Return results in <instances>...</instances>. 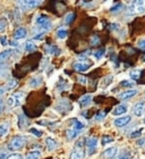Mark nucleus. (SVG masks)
I'll use <instances>...</instances> for the list:
<instances>
[{"instance_id": "nucleus-1", "label": "nucleus", "mask_w": 145, "mask_h": 159, "mask_svg": "<svg viewBox=\"0 0 145 159\" xmlns=\"http://www.w3.org/2000/svg\"><path fill=\"white\" fill-rule=\"evenodd\" d=\"M26 142V140L24 139L23 136H14L13 139L10 140L9 143H8V149L11 150V151H15V150H18L20 148H23L24 144Z\"/></svg>"}, {"instance_id": "nucleus-2", "label": "nucleus", "mask_w": 145, "mask_h": 159, "mask_svg": "<svg viewBox=\"0 0 145 159\" xmlns=\"http://www.w3.org/2000/svg\"><path fill=\"white\" fill-rule=\"evenodd\" d=\"M25 96H26V94H25V93H22V92L14 93V96L9 97V98L7 99V105H8V106H11V107L20 106V103L23 102Z\"/></svg>"}, {"instance_id": "nucleus-3", "label": "nucleus", "mask_w": 145, "mask_h": 159, "mask_svg": "<svg viewBox=\"0 0 145 159\" xmlns=\"http://www.w3.org/2000/svg\"><path fill=\"white\" fill-rule=\"evenodd\" d=\"M36 25L44 31H48L51 29V23H50L48 16H46V15H40V16H37V18H36Z\"/></svg>"}, {"instance_id": "nucleus-4", "label": "nucleus", "mask_w": 145, "mask_h": 159, "mask_svg": "<svg viewBox=\"0 0 145 159\" xmlns=\"http://www.w3.org/2000/svg\"><path fill=\"white\" fill-rule=\"evenodd\" d=\"M85 144L89 149V155H93V152L96 150V146H98V139L96 138H89L85 141Z\"/></svg>"}, {"instance_id": "nucleus-5", "label": "nucleus", "mask_w": 145, "mask_h": 159, "mask_svg": "<svg viewBox=\"0 0 145 159\" xmlns=\"http://www.w3.org/2000/svg\"><path fill=\"white\" fill-rule=\"evenodd\" d=\"M145 110V101H139L134 106V114L136 116H142Z\"/></svg>"}, {"instance_id": "nucleus-6", "label": "nucleus", "mask_w": 145, "mask_h": 159, "mask_svg": "<svg viewBox=\"0 0 145 159\" xmlns=\"http://www.w3.org/2000/svg\"><path fill=\"white\" fill-rule=\"evenodd\" d=\"M130 122V116H124V117H119L115 120V125L117 127H122V126H126L128 123Z\"/></svg>"}, {"instance_id": "nucleus-7", "label": "nucleus", "mask_w": 145, "mask_h": 159, "mask_svg": "<svg viewBox=\"0 0 145 159\" xmlns=\"http://www.w3.org/2000/svg\"><path fill=\"white\" fill-rule=\"evenodd\" d=\"M20 5L25 6V9H33L34 7L41 5V1H34V0H30V1H20Z\"/></svg>"}, {"instance_id": "nucleus-8", "label": "nucleus", "mask_w": 145, "mask_h": 159, "mask_svg": "<svg viewBox=\"0 0 145 159\" xmlns=\"http://www.w3.org/2000/svg\"><path fill=\"white\" fill-rule=\"evenodd\" d=\"M26 35H27V30L25 27H18V29L15 31V33H14V38L16 40L24 39Z\"/></svg>"}, {"instance_id": "nucleus-9", "label": "nucleus", "mask_w": 145, "mask_h": 159, "mask_svg": "<svg viewBox=\"0 0 145 159\" xmlns=\"http://www.w3.org/2000/svg\"><path fill=\"white\" fill-rule=\"evenodd\" d=\"M127 106L126 105H119V106H117L113 109V111H112V114L115 115V116H120V115H124V114L127 113Z\"/></svg>"}, {"instance_id": "nucleus-10", "label": "nucleus", "mask_w": 145, "mask_h": 159, "mask_svg": "<svg viewBox=\"0 0 145 159\" xmlns=\"http://www.w3.org/2000/svg\"><path fill=\"white\" fill-rule=\"evenodd\" d=\"M91 67V64H86V63H75L74 64V68H75L77 72H85Z\"/></svg>"}, {"instance_id": "nucleus-11", "label": "nucleus", "mask_w": 145, "mask_h": 159, "mask_svg": "<svg viewBox=\"0 0 145 159\" xmlns=\"http://www.w3.org/2000/svg\"><path fill=\"white\" fill-rule=\"evenodd\" d=\"M57 109L61 111V113H66V111H69L70 110V105L69 102H67L65 100H63L61 102L58 103V106H57Z\"/></svg>"}, {"instance_id": "nucleus-12", "label": "nucleus", "mask_w": 145, "mask_h": 159, "mask_svg": "<svg viewBox=\"0 0 145 159\" xmlns=\"http://www.w3.org/2000/svg\"><path fill=\"white\" fill-rule=\"evenodd\" d=\"M42 84V76H34L30 80V82H29V85L31 88H37Z\"/></svg>"}, {"instance_id": "nucleus-13", "label": "nucleus", "mask_w": 145, "mask_h": 159, "mask_svg": "<svg viewBox=\"0 0 145 159\" xmlns=\"http://www.w3.org/2000/svg\"><path fill=\"white\" fill-rule=\"evenodd\" d=\"M46 148H48V150L49 151H52V150H55L57 148V141L55 139H52V138H46Z\"/></svg>"}, {"instance_id": "nucleus-14", "label": "nucleus", "mask_w": 145, "mask_h": 159, "mask_svg": "<svg viewBox=\"0 0 145 159\" xmlns=\"http://www.w3.org/2000/svg\"><path fill=\"white\" fill-rule=\"evenodd\" d=\"M46 53H49V55H59L60 53V50L59 48L55 44H49V46H46Z\"/></svg>"}, {"instance_id": "nucleus-15", "label": "nucleus", "mask_w": 145, "mask_h": 159, "mask_svg": "<svg viewBox=\"0 0 145 159\" xmlns=\"http://www.w3.org/2000/svg\"><path fill=\"white\" fill-rule=\"evenodd\" d=\"M137 93V90H128V91H125V92L120 93V96L119 98L120 99H129V98H132L134 97Z\"/></svg>"}, {"instance_id": "nucleus-16", "label": "nucleus", "mask_w": 145, "mask_h": 159, "mask_svg": "<svg viewBox=\"0 0 145 159\" xmlns=\"http://www.w3.org/2000/svg\"><path fill=\"white\" fill-rule=\"evenodd\" d=\"M116 153H117V148H116V147H113V148H109V149L104 150V152H103V158H106V159L112 158Z\"/></svg>"}, {"instance_id": "nucleus-17", "label": "nucleus", "mask_w": 145, "mask_h": 159, "mask_svg": "<svg viewBox=\"0 0 145 159\" xmlns=\"http://www.w3.org/2000/svg\"><path fill=\"white\" fill-rule=\"evenodd\" d=\"M91 101H92V96H91V94H85V96H83L79 98V103H81L83 107H86Z\"/></svg>"}, {"instance_id": "nucleus-18", "label": "nucleus", "mask_w": 145, "mask_h": 159, "mask_svg": "<svg viewBox=\"0 0 145 159\" xmlns=\"http://www.w3.org/2000/svg\"><path fill=\"white\" fill-rule=\"evenodd\" d=\"M84 157V151L83 149H78V148H75L72 152V159H82Z\"/></svg>"}, {"instance_id": "nucleus-19", "label": "nucleus", "mask_w": 145, "mask_h": 159, "mask_svg": "<svg viewBox=\"0 0 145 159\" xmlns=\"http://www.w3.org/2000/svg\"><path fill=\"white\" fill-rule=\"evenodd\" d=\"M11 52H13V50L8 49V50H5L3 52L0 53V64H5V61H6V60L10 57Z\"/></svg>"}, {"instance_id": "nucleus-20", "label": "nucleus", "mask_w": 145, "mask_h": 159, "mask_svg": "<svg viewBox=\"0 0 145 159\" xmlns=\"http://www.w3.org/2000/svg\"><path fill=\"white\" fill-rule=\"evenodd\" d=\"M9 129V122H2L0 123V136L6 135L7 132Z\"/></svg>"}, {"instance_id": "nucleus-21", "label": "nucleus", "mask_w": 145, "mask_h": 159, "mask_svg": "<svg viewBox=\"0 0 145 159\" xmlns=\"http://www.w3.org/2000/svg\"><path fill=\"white\" fill-rule=\"evenodd\" d=\"M41 157V151L40 150H32L27 153L26 159H39Z\"/></svg>"}, {"instance_id": "nucleus-22", "label": "nucleus", "mask_w": 145, "mask_h": 159, "mask_svg": "<svg viewBox=\"0 0 145 159\" xmlns=\"http://www.w3.org/2000/svg\"><path fill=\"white\" fill-rule=\"evenodd\" d=\"M129 75H130L132 80H134V81H137V80L141 79V76H142V70H133L132 72L129 73Z\"/></svg>"}, {"instance_id": "nucleus-23", "label": "nucleus", "mask_w": 145, "mask_h": 159, "mask_svg": "<svg viewBox=\"0 0 145 159\" xmlns=\"http://www.w3.org/2000/svg\"><path fill=\"white\" fill-rule=\"evenodd\" d=\"M72 126H74V129L77 131V132L84 129V124L82 122H79V120H77V119H72Z\"/></svg>"}, {"instance_id": "nucleus-24", "label": "nucleus", "mask_w": 145, "mask_h": 159, "mask_svg": "<svg viewBox=\"0 0 145 159\" xmlns=\"http://www.w3.org/2000/svg\"><path fill=\"white\" fill-rule=\"evenodd\" d=\"M112 80H113V76L112 75H109V76L104 77L102 80V82H101V88H107L109 84H111L112 83Z\"/></svg>"}, {"instance_id": "nucleus-25", "label": "nucleus", "mask_w": 145, "mask_h": 159, "mask_svg": "<svg viewBox=\"0 0 145 159\" xmlns=\"http://www.w3.org/2000/svg\"><path fill=\"white\" fill-rule=\"evenodd\" d=\"M17 80L16 79H10L9 81H8V83H7V86H6V90H13L15 89L17 86Z\"/></svg>"}, {"instance_id": "nucleus-26", "label": "nucleus", "mask_w": 145, "mask_h": 159, "mask_svg": "<svg viewBox=\"0 0 145 159\" xmlns=\"http://www.w3.org/2000/svg\"><path fill=\"white\" fill-rule=\"evenodd\" d=\"M25 49H26L27 52H32V51L35 50V44H34L32 41H27V42L25 43Z\"/></svg>"}, {"instance_id": "nucleus-27", "label": "nucleus", "mask_w": 145, "mask_h": 159, "mask_svg": "<svg viewBox=\"0 0 145 159\" xmlns=\"http://www.w3.org/2000/svg\"><path fill=\"white\" fill-rule=\"evenodd\" d=\"M8 26V20L7 18H0V32H3Z\"/></svg>"}, {"instance_id": "nucleus-28", "label": "nucleus", "mask_w": 145, "mask_h": 159, "mask_svg": "<svg viewBox=\"0 0 145 159\" xmlns=\"http://www.w3.org/2000/svg\"><path fill=\"white\" fill-rule=\"evenodd\" d=\"M104 53H106V50L104 49H99V50H96V51H94V57H95L96 59H101L103 56H104Z\"/></svg>"}, {"instance_id": "nucleus-29", "label": "nucleus", "mask_w": 145, "mask_h": 159, "mask_svg": "<svg viewBox=\"0 0 145 159\" xmlns=\"http://www.w3.org/2000/svg\"><path fill=\"white\" fill-rule=\"evenodd\" d=\"M66 134H67V139L72 140V139H74V138H76V135H77V131H75V129H68Z\"/></svg>"}, {"instance_id": "nucleus-30", "label": "nucleus", "mask_w": 145, "mask_h": 159, "mask_svg": "<svg viewBox=\"0 0 145 159\" xmlns=\"http://www.w3.org/2000/svg\"><path fill=\"white\" fill-rule=\"evenodd\" d=\"M142 133H143V129H138L137 131H134V132L130 133V138L132 139H135V138H138V136L142 135Z\"/></svg>"}, {"instance_id": "nucleus-31", "label": "nucleus", "mask_w": 145, "mask_h": 159, "mask_svg": "<svg viewBox=\"0 0 145 159\" xmlns=\"http://www.w3.org/2000/svg\"><path fill=\"white\" fill-rule=\"evenodd\" d=\"M111 142H113V138L111 135H104L102 138V144H108Z\"/></svg>"}, {"instance_id": "nucleus-32", "label": "nucleus", "mask_w": 145, "mask_h": 159, "mask_svg": "<svg viewBox=\"0 0 145 159\" xmlns=\"http://www.w3.org/2000/svg\"><path fill=\"white\" fill-rule=\"evenodd\" d=\"M75 14L74 13H70V14H68L66 16V20H65V22H66V24H70V23H72V20H75Z\"/></svg>"}, {"instance_id": "nucleus-33", "label": "nucleus", "mask_w": 145, "mask_h": 159, "mask_svg": "<svg viewBox=\"0 0 145 159\" xmlns=\"http://www.w3.org/2000/svg\"><path fill=\"white\" fill-rule=\"evenodd\" d=\"M120 85L125 86V88H132V86H134V82H132V81H127V80H124V81L120 82Z\"/></svg>"}, {"instance_id": "nucleus-34", "label": "nucleus", "mask_w": 145, "mask_h": 159, "mask_svg": "<svg viewBox=\"0 0 145 159\" xmlns=\"http://www.w3.org/2000/svg\"><path fill=\"white\" fill-rule=\"evenodd\" d=\"M122 7H124L122 6V3L119 2V3H117V5H115L110 10H111L112 13H118V11H120V10L122 9Z\"/></svg>"}, {"instance_id": "nucleus-35", "label": "nucleus", "mask_w": 145, "mask_h": 159, "mask_svg": "<svg viewBox=\"0 0 145 159\" xmlns=\"http://www.w3.org/2000/svg\"><path fill=\"white\" fill-rule=\"evenodd\" d=\"M26 126V117L24 115H20V129H24Z\"/></svg>"}, {"instance_id": "nucleus-36", "label": "nucleus", "mask_w": 145, "mask_h": 159, "mask_svg": "<svg viewBox=\"0 0 145 159\" xmlns=\"http://www.w3.org/2000/svg\"><path fill=\"white\" fill-rule=\"evenodd\" d=\"M57 37L58 39H65L67 37V31L66 30H59L57 32Z\"/></svg>"}, {"instance_id": "nucleus-37", "label": "nucleus", "mask_w": 145, "mask_h": 159, "mask_svg": "<svg viewBox=\"0 0 145 159\" xmlns=\"http://www.w3.org/2000/svg\"><path fill=\"white\" fill-rule=\"evenodd\" d=\"M84 143H85V139L84 138H81V139L77 141L76 143L75 148H78V149H83V147H84Z\"/></svg>"}, {"instance_id": "nucleus-38", "label": "nucleus", "mask_w": 145, "mask_h": 159, "mask_svg": "<svg viewBox=\"0 0 145 159\" xmlns=\"http://www.w3.org/2000/svg\"><path fill=\"white\" fill-rule=\"evenodd\" d=\"M7 70H8V67L5 66V64H0V76H3L7 73Z\"/></svg>"}, {"instance_id": "nucleus-39", "label": "nucleus", "mask_w": 145, "mask_h": 159, "mask_svg": "<svg viewBox=\"0 0 145 159\" xmlns=\"http://www.w3.org/2000/svg\"><path fill=\"white\" fill-rule=\"evenodd\" d=\"M30 133H32V134H34L35 136H37V138H40V136H42L43 133L41 132V131H37L36 129H30Z\"/></svg>"}, {"instance_id": "nucleus-40", "label": "nucleus", "mask_w": 145, "mask_h": 159, "mask_svg": "<svg viewBox=\"0 0 145 159\" xmlns=\"http://www.w3.org/2000/svg\"><path fill=\"white\" fill-rule=\"evenodd\" d=\"M106 116H107L106 111H100V113L95 116V119L96 120H102V119H104V117Z\"/></svg>"}, {"instance_id": "nucleus-41", "label": "nucleus", "mask_w": 145, "mask_h": 159, "mask_svg": "<svg viewBox=\"0 0 145 159\" xmlns=\"http://www.w3.org/2000/svg\"><path fill=\"white\" fill-rule=\"evenodd\" d=\"M100 43V39L98 35H93L92 39H91V44H93V46H96V44H99Z\"/></svg>"}, {"instance_id": "nucleus-42", "label": "nucleus", "mask_w": 145, "mask_h": 159, "mask_svg": "<svg viewBox=\"0 0 145 159\" xmlns=\"http://www.w3.org/2000/svg\"><path fill=\"white\" fill-rule=\"evenodd\" d=\"M77 81H78L79 83H82V84H86V83H87V79L84 76H81V75L77 76Z\"/></svg>"}, {"instance_id": "nucleus-43", "label": "nucleus", "mask_w": 145, "mask_h": 159, "mask_svg": "<svg viewBox=\"0 0 145 159\" xmlns=\"http://www.w3.org/2000/svg\"><path fill=\"white\" fill-rule=\"evenodd\" d=\"M7 159H23V157L18 155V153H15V155H10Z\"/></svg>"}, {"instance_id": "nucleus-44", "label": "nucleus", "mask_w": 145, "mask_h": 159, "mask_svg": "<svg viewBox=\"0 0 145 159\" xmlns=\"http://www.w3.org/2000/svg\"><path fill=\"white\" fill-rule=\"evenodd\" d=\"M138 48L145 50V39H142L138 41Z\"/></svg>"}, {"instance_id": "nucleus-45", "label": "nucleus", "mask_w": 145, "mask_h": 159, "mask_svg": "<svg viewBox=\"0 0 145 159\" xmlns=\"http://www.w3.org/2000/svg\"><path fill=\"white\" fill-rule=\"evenodd\" d=\"M137 146L138 147H145V138H143V139H141V140L137 141Z\"/></svg>"}, {"instance_id": "nucleus-46", "label": "nucleus", "mask_w": 145, "mask_h": 159, "mask_svg": "<svg viewBox=\"0 0 145 159\" xmlns=\"http://www.w3.org/2000/svg\"><path fill=\"white\" fill-rule=\"evenodd\" d=\"M119 159H130V156H129V153L128 152H125V153H122L121 156H120V158Z\"/></svg>"}, {"instance_id": "nucleus-47", "label": "nucleus", "mask_w": 145, "mask_h": 159, "mask_svg": "<svg viewBox=\"0 0 145 159\" xmlns=\"http://www.w3.org/2000/svg\"><path fill=\"white\" fill-rule=\"evenodd\" d=\"M0 42L2 43L3 46H5V44H7V37H6V35H3V37L0 38Z\"/></svg>"}, {"instance_id": "nucleus-48", "label": "nucleus", "mask_w": 145, "mask_h": 159, "mask_svg": "<svg viewBox=\"0 0 145 159\" xmlns=\"http://www.w3.org/2000/svg\"><path fill=\"white\" fill-rule=\"evenodd\" d=\"M34 39H36V40H42L43 39V34L41 33V34H36L35 37H34Z\"/></svg>"}, {"instance_id": "nucleus-49", "label": "nucleus", "mask_w": 145, "mask_h": 159, "mask_svg": "<svg viewBox=\"0 0 145 159\" xmlns=\"http://www.w3.org/2000/svg\"><path fill=\"white\" fill-rule=\"evenodd\" d=\"M5 92H6V88H5V86H0V96L3 94Z\"/></svg>"}, {"instance_id": "nucleus-50", "label": "nucleus", "mask_w": 145, "mask_h": 159, "mask_svg": "<svg viewBox=\"0 0 145 159\" xmlns=\"http://www.w3.org/2000/svg\"><path fill=\"white\" fill-rule=\"evenodd\" d=\"M6 156H7L6 152H3V151H1V152H0V159H5V158H6Z\"/></svg>"}, {"instance_id": "nucleus-51", "label": "nucleus", "mask_w": 145, "mask_h": 159, "mask_svg": "<svg viewBox=\"0 0 145 159\" xmlns=\"http://www.w3.org/2000/svg\"><path fill=\"white\" fill-rule=\"evenodd\" d=\"M3 110V103H2V100L0 99V113Z\"/></svg>"}, {"instance_id": "nucleus-52", "label": "nucleus", "mask_w": 145, "mask_h": 159, "mask_svg": "<svg viewBox=\"0 0 145 159\" xmlns=\"http://www.w3.org/2000/svg\"><path fill=\"white\" fill-rule=\"evenodd\" d=\"M144 123H145V117H144Z\"/></svg>"}]
</instances>
